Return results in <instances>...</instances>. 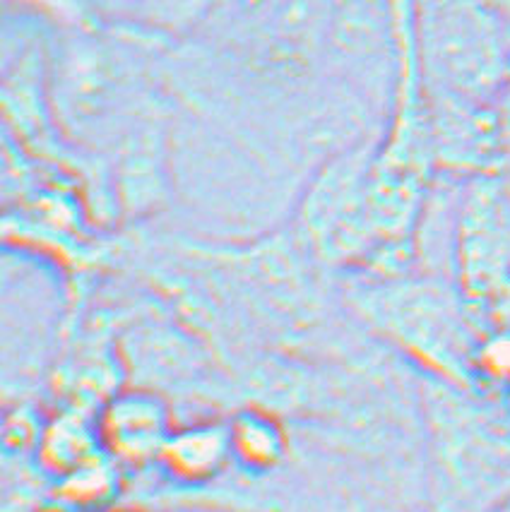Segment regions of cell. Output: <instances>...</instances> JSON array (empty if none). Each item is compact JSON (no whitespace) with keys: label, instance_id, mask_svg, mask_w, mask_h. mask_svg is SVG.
<instances>
[{"label":"cell","instance_id":"3","mask_svg":"<svg viewBox=\"0 0 510 512\" xmlns=\"http://www.w3.org/2000/svg\"><path fill=\"white\" fill-rule=\"evenodd\" d=\"M142 27L164 37L183 39L210 20L219 0H138Z\"/></svg>","mask_w":510,"mask_h":512},{"label":"cell","instance_id":"8","mask_svg":"<svg viewBox=\"0 0 510 512\" xmlns=\"http://www.w3.org/2000/svg\"><path fill=\"white\" fill-rule=\"evenodd\" d=\"M498 512H510V500H508V503H506V505H503V508H501V510H498Z\"/></svg>","mask_w":510,"mask_h":512},{"label":"cell","instance_id":"1","mask_svg":"<svg viewBox=\"0 0 510 512\" xmlns=\"http://www.w3.org/2000/svg\"><path fill=\"white\" fill-rule=\"evenodd\" d=\"M421 77L484 104L510 82V17L489 0H414Z\"/></svg>","mask_w":510,"mask_h":512},{"label":"cell","instance_id":"5","mask_svg":"<svg viewBox=\"0 0 510 512\" xmlns=\"http://www.w3.org/2000/svg\"><path fill=\"white\" fill-rule=\"evenodd\" d=\"M224 445L227 436L219 428H195L171 443V457L188 469H205L222 460Z\"/></svg>","mask_w":510,"mask_h":512},{"label":"cell","instance_id":"4","mask_svg":"<svg viewBox=\"0 0 510 512\" xmlns=\"http://www.w3.org/2000/svg\"><path fill=\"white\" fill-rule=\"evenodd\" d=\"M109 424L118 445H147L159 436L162 414L154 402L126 400L111 409Z\"/></svg>","mask_w":510,"mask_h":512},{"label":"cell","instance_id":"6","mask_svg":"<svg viewBox=\"0 0 510 512\" xmlns=\"http://www.w3.org/2000/svg\"><path fill=\"white\" fill-rule=\"evenodd\" d=\"M234 436H236L234 438L236 445L246 448L248 455H255V457H270L277 445H280V438H277V433L272 431L268 421L253 419V416H248V419H243L241 424L236 426Z\"/></svg>","mask_w":510,"mask_h":512},{"label":"cell","instance_id":"7","mask_svg":"<svg viewBox=\"0 0 510 512\" xmlns=\"http://www.w3.org/2000/svg\"><path fill=\"white\" fill-rule=\"evenodd\" d=\"M486 373L496 380H510V330L491 337L474 356Z\"/></svg>","mask_w":510,"mask_h":512},{"label":"cell","instance_id":"2","mask_svg":"<svg viewBox=\"0 0 510 512\" xmlns=\"http://www.w3.org/2000/svg\"><path fill=\"white\" fill-rule=\"evenodd\" d=\"M458 250L467 284L479 294H496L510 279V200L496 181H477L462 202Z\"/></svg>","mask_w":510,"mask_h":512}]
</instances>
